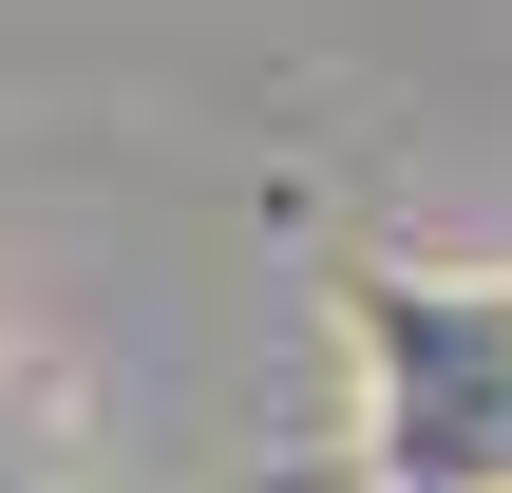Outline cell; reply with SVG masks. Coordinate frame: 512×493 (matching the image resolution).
Listing matches in <instances>:
<instances>
[{"label": "cell", "instance_id": "6da1fadb", "mask_svg": "<svg viewBox=\"0 0 512 493\" xmlns=\"http://www.w3.org/2000/svg\"><path fill=\"white\" fill-rule=\"evenodd\" d=\"M342 342H361V418L399 493H512V285L342 266Z\"/></svg>", "mask_w": 512, "mask_h": 493}]
</instances>
